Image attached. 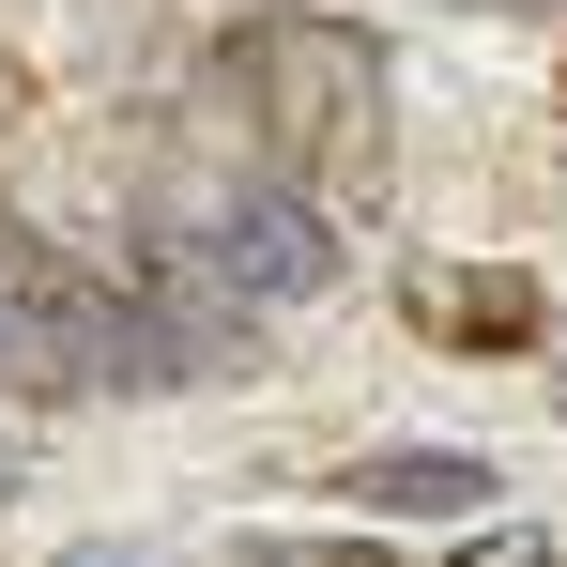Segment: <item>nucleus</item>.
Wrapping results in <instances>:
<instances>
[{"instance_id": "obj_4", "label": "nucleus", "mask_w": 567, "mask_h": 567, "mask_svg": "<svg viewBox=\"0 0 567 567\" xmlns=\"http://www.w3.org/2000/svg\"><path fill=\"white\" fill-rule=\"evenodd\" d=\"M230 567H383L369 537H230Z\"/></svg>"}, {"instance_id": "obj_5", "label": "nucleus", "mask_w": 567, "mask_h": 567, "mask_svg": "<svg viewBox=\"0 0 567 567\" xmlns=\"http://www.w3.org/2000/svg\"><path fill=\"white\" fill-rule=\"evenodd\" d=\"M430 322H445V338H522L537 307H522V291H430Z\"/></svg>"}, {"instance_id": "obj_8", "label": "nucleus", "mask_w": 567, "mask_h": 567, "mask_svg": "<svg viewBox=\"0 0 567 567\" xmlns=\"http://www.w3.org/2000/svg\"><path fill=\"white\" fill-rule=\"evenodd\" d=\"M0 491H16V461H0Z\"/></svg>"}, {"instance_id": "obj_7", "label": "nucleus", "mask_w": 567, "mask_h": 567, "mask_svg": "<svg viewBox=\"0 0 567 567\" xmlns=\"http://www.w3.org/2000/svg\"><path fill=\"white\" fill-rule=\"evenodd\" d=\"M246 16H277V0H246Z\"/></svg>"}, {"instance_id": "obj_1", "label": "nucleus", "mask_w": 567, "mask_h": 567, "mask_svg": "<svg viewBox=\"0 0 567 567\" xmlns=\"http://www.w3.org/2000/svg\"><path fill=\"white\" fill-rule=\"evenodd\" d=\"M154 291L199 307V322H277V307L338 291V230H322V199H291V185H230V199H199V215L154 230Z\"/></svg>"}, {"instance_id": "obj_6", "label": "nucleus", "mask_w": 567, "mask_h": 567, "mask_svg": "<svg viewBox=\"0 0 567 567\" xmlns=\"http://www.w3.org/2000/svg\"><path fill=\"white\" fill-rule=\"evenodd\" d=\"M78 567H123V553H78Z\"/></svg>"}, {"instance_id": "obj_3", "label": "nucleus", "mask_w": 567, "mask_h": 567, "mask_svg": "<svg viewBox=\"0 0 567 567\" xmlns=\"http://www.w3.org/2000/svg\"><path fill=\"white\" fill-rule=\"evenodd\" d=\"M338 491L383 506V522H475V506H491V461H461V445H369Z\"/></svg>"}, {"instance_id": "obj_2", "label": "nucleus", "mask_w": 567, "mask_h": 567, "mask_svg": "<svg viewBox=\"0 0 567 567\" xmlns=\"http://www.w3.org/2000/svg\"><path fill=\"white\" fill-rule=\"evenodd\" d=\"M246 93L277 107V154H291V138H353V123H369V47H353L338 16L291 0L277 31H246Z\"/></svg>"}]
</instances>
